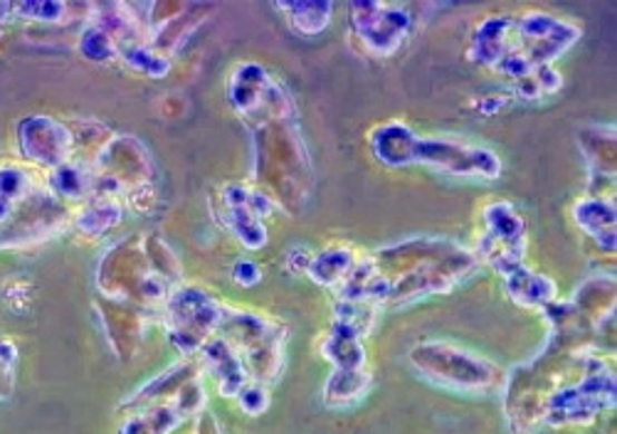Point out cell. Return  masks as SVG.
Masks as SVG:
<instances>
[{"mask_svg": "<svg viewBox=\"0 0 617 434\" xmlns=\"http://www.w3.org/2000/svg\"><path fill=\"white\" fill-rule=\"evenodd\" d=\"M20 144L28 158L38 161L40 166L60 168L62 164L70 161V136H67L65 127L55 124L50 119H30L22 124L20 129Z\"/></svg>", "mask_w": 617, "mask_h": 434, "instance_id": "4", "label": "cell"}, {"mask_svg": "<svg viewBox=\"0 0 617 434\" xmlns=\"http://www.w3.org/2000/svg\"><path fill=\"white\" fill-rule=\"evenodd\" d=\"M30 193V178L26 170L16 166L0 168V200L8 205H18Z\"/></svg>", "mask_w": 617, "mask_h": 434, "instance_id": "12", "label": "cell"}, {"mask_svg": "<svg viewBox=\"0 0 617 434\" xmlns=\"http://www.w3.org/2000/svg\"><path fill=\"white\" fill-rule=\"evenodd\" d=\"M79 45H82V52L89 57V60L107 62V60H114V57H119L117 45H114V40L99 26H89L82 32V42Z\"/></svg>", "mask_w": 617, "mask_h": 434, "instance_id": "11", "label": "cell"}, {"mask_svg": "<svg viewBox=\"0 0 617 434\" xmlns=\"http://www.w3.org/2000/svg\"><path fill=\"white\" fill-rule=\"evenodd\" d=\"M489 233L482 239V255L494 265L501 274L523 265V223L519 213L509 203H494L487 208Z\"/></svg>", "mask_w": 617, "mask_h": 434, "instance_id": "2", "label": "cell"}, {"mask_svg": "<svg viewBox=\"0 0 617 434\" xmlns=\"http://www.w3.org/2000/svg\"><path fill=\"white\" fill-rule=\"evenodd\" d=\"M282 13L290 16L292 28L300 32V36H316L329 26L331 6L329 3H280L274 6Z\"/></svg>", "mask_w": 617, "mask_h": 434, "instance_id": "6", "label": "cell"}, {"mask_svg": "<svg viewBox=\"0 0 617 434\" xmlns=\"http://www.w3.org/2000/svg\"><path fill=\"white\" fill-rule=\"evenodd\" d=\"M208 358L215 363V368H218L221 375V391L227 395L231 393V387L243 385V371H239L237 356L227 346V341H215V344L208 348Z\"/></svg>", "mask_w": 617, "mask_h": 434, "instance_id": "8", "label": "cell"}, {"mask_svg": "<svg viewBox=\"0 0 617 434\" xmlns=\"http://www.w3.org/2000/svg\"><path fill=\"white\" fill-rule=\"evenodd\" d=\"M18 10L20 16H28L32 20H45V22H60L67 13H70V8L65 3H42V6H18L13 8Z\"/></svg>", "mask_w": 617, "mask_h": 434, "instance_id": "13", "label": "cell"}, {"mask_svg": "<svg viewBox=\"0 0 617 434\" xmlns=\"http://www.w3.org/2000/svg\"><path fill=\"white\" fill-rule=\"evenodd\" d=\"M239 405H243L247 410V413L257 415V413H262V410L267 407V395L257 385L245 387V391H239Z\"/></svg>", "mask_w": 617, "mask_h": 434, "instance_id": "14", "label": "cell"}, {"mask_svg": "<svg viewBox=\"0 0 617 434\" xmlns=\"http://www.w3.org/2000/svg\"><path fill=\"white\" fill-rule=\"evenodd\" d=\"M235 279L245 287H253V284L259 282V269L253 265V262H239L235 267Z\"/></svg>", "mask_w": 617, "mask_h": 434, "instance_id": "15", "label": "cell"}, {"mask_svg": "<svg viewBox=\"0 0 617 434\" xmlns=\"http://www.w3.org/2000/svg\"><path fill=\"white\" fill-rule=\"evenodd\" d=\"M50 186L57 196L62 198H85L87 193L95 188V176H91L85 166L67 161L60 168H55Z\"/></svg>", "mask_w": 617, "mask_h": 434, "instance_id": "7", "label": "cell"}, {"mask_svg": "<svg viewBox=\"0 0 617 434\" xmlns=\"http://www.w3.org/2000/svg\"><path fill=\"white\" fill-rule=\"evenodd\" d=\"M373 151L388 166H408L425 164L438 170H448L454 176H479L497 178L501 174V164L497 154L487 148H474L454 141L420 139L403 124H388L373 136Z\"/></svg>", "mask_w": 617, "mask_h": 434, "instance_id": "1", "label": "cell"}, {"mask_svg": "<svg viewBox=\"0 0 617 434\" xmlns=\"http://www.w3.org/2000/svg\"><path fill=\"white\" fill-rule=\"evenodd\" d=\"M351 18L363 42L379 55L395 52L410 30L405 8L395 6H351Z\"/></svg>", "mask_w": 617, "mask_h": 434, "instance_id": "3", "label": "cell"}, {"mask_svg": "<svg viewBox=\"0 0 617 434\" xmlns=\"http://www.w3.org/2000/svg\"><path fill=\"white\" fill-rule=\"evenodd\" d=\"M576 223L603 249H615V205L605 198H588L576 205Z\"/></svg>", "mask_w": 617, "mask_h": 434, "instance_id": "5", "label": "cell"}, {"mask_svg": "<svg viewBox=\"0 0 617 434\" xmlns=\"http://www.w3.org/2000/svg\"><path fill=\"white\" fill-rule=\"evenodd\" d=\"M119 215H121V210L117 203H111V198H99V203L95 200L87 205V210L82 213V220H79V225H82L85 233H101L117 223Z\"/></svg>", "mask_w": 617, "mask_h": 434, "instance_id": "10", "label": "cell"}, {"mask_svg": "<svg viewBox=\"0 0 617 434\" xmlns=\"http://www.w3.org/2000/svg\"><path fill=\"white\" fill-rule=\"evenodd\" d=\"M351 267H353V253L339 247V249H326V253L314 257L312 265H308V272L314 274V279L329 284L334 279V274H346Z\"/></svg>", "mask_w": 617, "mask_h": 434, "instance_id": "9", "label": "cell"}]
</instances>
